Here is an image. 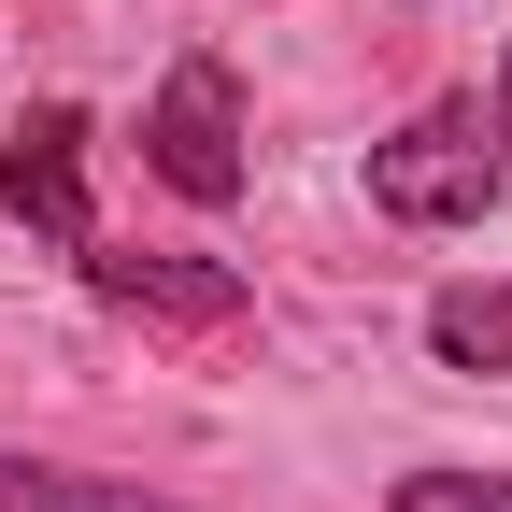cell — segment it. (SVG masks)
<instances>
[{
	"mask_svg": "<svg viewBox=\"0 0 512 512\" xmlns=\"http://www.w3.org/2000/svg\"><path fill=\"white\" fill-rule=\"evenodd\" d=\"M370 200L399 214V228H470V214L498 200V143H484V114L441 100V114L399 128V143H370Z\"/></svg>",
	"mask_w": 512,
	"mask_h": 512,
	"instance_id": "6da1fadb",
	"label": "cell"
},
{
	"mask_svg": "<svg viewBox=\"0 0 512 512\" xmlns=\"http://www.w3.org/2000/svg\"><path fill=\"white\" fill-rule=\"evenodd\" d=\"M143 157H157L171 200H200V214L242 200V86H228V57H171V86L143 114Z\"/></svg>",
	"mask_w": 512,
	"mask_h": 512,
	"instance_id": "7a4b0ae2",
	"label": "cell"
},
{
	"mask_svg": "<svg viewBox=\"0 0 512 512\" xmlns=\"http://www.w3.org/2000/svg\"><path fill=\"white\" fill-rule=\"evenodd\" d=\"M0 200H15V228H43L57 256L100 242V214H86V114H72V100L15 114V143H0Z\"/></svg>",
	"mask_w": 512,
	"mask_h": 512,
	"instance_id": "3957f363",
	"label": "cell"
},
{
	"mask_svg": "<svg viewBox=\"0 0 512 512\" xmlns=\"http://www.w3.org/2000/svg\"><path fill=\"white\" fill-rule=\"evenodd\" d=\"M86 285L128 299V313H171V328H228L242 313V271H214V256H114V242H86Z\"/></svg>",
	"mask_w": 512,
	"mask_h": 512,
	"instance_id": "277c9868",
	"label": "cell"
},
{
	"mask_svg": "<svg viewBox=\"0 0 512 512\" xmlns=\"http://www.w3.org/2000/svg\"><path fill=\"white\" fill-rule=\"evenodd\" d=\"M0 512H200V498H157V484H114V470H57V456H0Z\"/></svg>",
	"mask_w": 512,
	"mask_h": 512,
	"instance_id": "5b68a950",
	"label": "cell"
},
{
	"mask_svg": "<svg viewBox=\"0 0 512 512\" xmlns=\"http://www.w3.org/2000/svg\"><path fill=\"white\" fill-rule=\"evenodd\" d=\"M427 342L456 370H512V285H441L427 299Z\"/></svg>",
	"mask_w": 512,
	"mask_h": 512,
	"instance_id": "8992f818",
	"label": "cell"
},
{
	"mask_svg": "<svg viewBox=\"0 0 512 512\" xmlns=\"http://www.w3.org/2000/svg\"><path fill=\"white\" fill-rule=\"evenodd\" d=\"M384 512H512V470H413L384 484Z\"/></svg>",
	"mask_w": 512,
	"mask_h": 512,
	"instance_id": "52a82bcc",
	"label": "cell"
},
{
	"mask_svg": "<svg viewBox=\"0 0 512 512\" xmlns=\"http://www.w3.org/2000/svg\"><path fill=\"white\" fill-rule=\"evenodd\" d=\"M498 128H512V72H498Z\"/></svg>",
	"mask_w": 512,
	"mask_h": 512,
	"instance_id": "ba28073f",
	"label": "cell"
}]
</instances>
